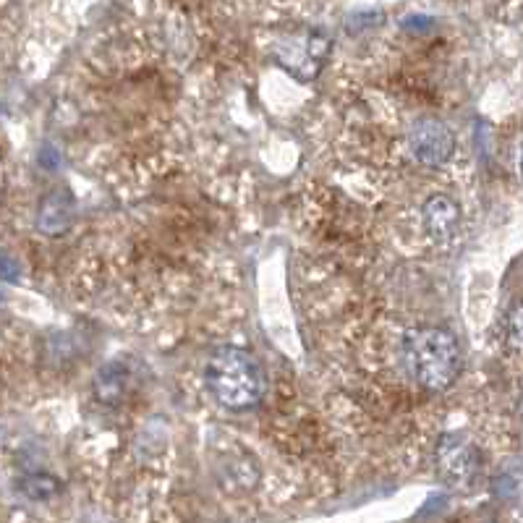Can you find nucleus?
Instances as JSON below:
<instances>
[{
	"label": "nucleus",
	"mask_w": 523,
	"mask_h": 523,
	"mask_svg": "<svg viewBox=\"0 0 523 523\" xmlns=\"http://www.w3.org/2000/svg\"><path fill=\"white\" fill-rule=\"evenodd\" d=\"M129 369L123 364H110L95 377V398L105 406H118L129 395Z\"/></svg>",
	"instance_id": "nucleus-7"
},
{
	"label": "nucleus",
	"mask_w": 523,
	"mask_h": 523,
	"mask_svg": "<svg viewBox=\"0 0 523 523\" xmlns=\"http://www.w3.org/2000/svg\"><path fill=\"white\" fill-rule=\"evenodd\" d=\"M435 458L440 476L453 487H469L482 469V453L463 435H442Z\"/></svg>",
	"instance_id": "nucleus-5"
},
{
	"label": "nucleus",
	"mask_w": 523,
	"mask_h": 523,
	"mask_svg": "<svg viewBox=\"0 0 523 523\" xmlns=\"http://www.w3.org/2000/svg\"><path fill=\"white\" fill-rule=\"evenodd\" d=\"M74 215V202L68 197L66 191H58L53 197H48L42 202L40 218H37V228L45 236H61L68 228V220Z\"/></svg>",
	"instance_id": "nucleus-6"
},
{
	"label": "nucleus",
	"mask_w": 523,
	"mask_h": 523,
	"mask_svg": "<svg viewBox=\"0 0 523 523\" xmlns=\"http://www.w3.org/2000/svg\"><path fill=\"white\" fill-rule=\"evenodd\" d=\"M505 340H508V346L513 348V354H521V304H513L510 314L505 317Z\"/></svg>",
	"instance_id": "nucleus-10"
},
{
	"label": "nucleus",
	"mask_w": 523,
	"mask_h": 523,
	"mask_svg": "<svg viewBox=\"0 0 523 523\" xmlns=\"http://www.w3.org/2000/svg\"><path fill=\"white\" fill-rule=\"evenodd\" d=\"M398 367L424 393H445L461 377L463 356L448 330L406 327L398 335Z\"/></svg>",
	"instance_id": "nucleus-1"
},
{
	"label": "nucleus",
	"mask_w": 523,
	"mask_h": 523,
	"mask_svg": "<svg viewBox=\"0 0 523 523\" xmlns=\"http://www.w3.org/2000/svg\"><path fill=\"white\" fill-rule=\"evenodd\" d=\"M463 212L458 199H453L445 191H429L427 197L416 207V236L422 238L424 244L445 252L461 238Z\"/></svg>",
	"instance_id": "nucleus-3"
},
{
	"label": "nucleus",
	"mask_w": 523,
	"mask_h": 523,
	"mask_svg": "<svg viewBox=\"0 0 523 523\" xmlns=\"http://www.w3.org/2000/svg\"><path fill=\"white\" fill-rule=\"evenodd\" d=\"M21 492H24L29 500H50V497L61 492V482L50 474H29L24 476V482H21Z\"/></svg>",
	"instance_id": "nucleus-9"
},
{
	"label": "nucleus",
	"mask_w": 523,
	"mask_h": 523,
	"mask_svg": "<svg viewBox=\"0 0 523 523\" xmlns=\"http://www.w3.org/2000/svg\"><path fill=\"white\" fill-rule=\"evenodd\" d=\"M204 382L212 398L228 411H249L259 406L267 393V374L257 359L244 348L223 346L212 351Z\"/></svg>",
	"instance_id": "nucleus-2"
},
{
	"label": "nucleus",
	"mask_w": 523,
	"mask_h": 523,
	"mask_svg": "<svg viewBox=\"0 0 523 523\" xmlns=\"http://www.w3.org/2000/svg\"><path fill=\"white\" fill-rule=\"evenodd\" d=\"M403 150L424 170H440L456 157V136L442 121L419 118L403 136Z\"/></svg>",
	"instance_id": "nucleus-4"
},
{
	"label": "nucleus",
	"mask_w": 523,
	"mask_h": 523,
	"mask_svg": "<svg viewBox=\"0 0 523 523\" xmlns=\"http://www.w3.org/2000/svg\"><path fill=\"white\" fill-rule=\"evenodd\" d=\"M225 487H236V490H252L257 484V463L252 458H233L223 466Z\"/></svg>",
	"instance_id": "nucleus-8"
}]
</instances>
